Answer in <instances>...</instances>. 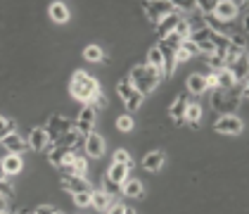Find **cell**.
<instances>
[{
	"label": "cell",
	"instance_id": "6da1fadb",
	"mask_svg": "<svg viewBox=\"0 0 249 214\" xmlns=\"http://www.w3.org/2000/svg\"><path fill=\"white\" fill-rule=\"evenodd\" d=\"M69 93L71 97H76L81 102H86V105H90L95 96L100 93V83H97L95 77H90L88 72H76L71 81H69Z\"/></svg>",
	"mask_w": 249,
	"mask_h": 214
},
{
	"label": "cell",
	"instance_id": "7a4b0ae2",
	"mask_svg": "<svg viewBox=\"0 0 249 214\" xmlns=\"http://www.w3.org/2000/svg\"><path fill=\"white\" fill-rule=\"evenodd\" d=\"M128 81L133 83V88L140 93V96H147V93H152L154 88L159 86V81H161V74H157L152 67H147V64H138L131 69V77Z\"/></svg>",
	"mask_w": 249,
	"mask_h": 214
},
{
	"label": "cell",
	"instance_id": "3957f363",
	"mask_svg": "<svg viewBox=\"0 0 249 214\" xmlns=\"http://www.w3.org/2000/svg\"><path fill=\"white\" fill-rule=\"evenodd\" d=\"M142 7H145V15H147V19L152 24H159L164 17H169V15L176 12L171 0H154V2L147 0V2H142Z\"/></svg>",
	"mask_w": 249,
	"mask_h": 214
},
{
	"label": "cell",
	"instance_id": "277c9868",
	"mask_svg": "<svg viewBox=\"0 0 249 214\" xmlns=\"http://www.w3.org/2000/svg\"><path fill=\"white\" fill-rule=\"evenodd\" d=\"M116 93H119V97L124 100V105H126L128 112H133V110H138V107L142 105V96L135 91L133 83H131L128 78H121V81L116 83Z\"/></svg>",
	"mask_w": 249,
	"mask_h": 214
},
{
	"label": "cell",
	"instance_id": "5b68a950",
	"mask_svg": "<svg viewBox=\"0 0 249 214\" xmlns=\"http://www.w3.org/2000/svg\"><path fill=\"white\" fill-rule=\"evenodd\" d=\"M95 121H97V107L95 105H86L81 112H78V119H76V126L78 134L86 138L88 134H93L95 131Z\"/></svg>",
	"mask_w": 249,
	"mask_h": 214
},
{
	"label": "cell",
	"instance_id": "8992f818",
	"mask_svg": "<svg viewBox=\"0 0 249 214\" xmlns=\"http://www.w3.org/2000/svg\"><path fill=\"white\" fill-rule=\"evenodd\" d=\"M213 129L223 136H237V134H242V119L237 115H221L216 119Z\"/></svg>",
	"mask_w": 249,
	"mask_h": 214
},
{
	"label": "cell",
	"instance_id": "52a82bcc",
	"mask_svg": "<svg viewBox=\"0 0 249 214\" xmlns=\"http://www.w3.org/2000/svg\"><path fill=\"white\" fill-rule=\"evenodd\" d=\"M74 129V124L69 121V119H64V117H50V124H48V138H50V145H57L59 143V138L64 136L67 131H71Z\"/></svg>",
	"mask_w": 249,
	"mask_h": 214
},
{
	"label": "cell",
	"instance_id": "ba28073f",
	"mask_svg": "<svg viewBox=\"0 0 249 214\" xmlns=\"http://www.w3.org/2000/svg\"><path fill=\"white\" fill-rule=\"evenodd\" d=\"M59 186H62V191H67V193L76 195V193H93V186L83 178V176H62V181H59Z\"/></svg>",
	"mask_w": 249,
	"mask_h": 214
},
{
	"label": "cell",
	"instance_id": "9c48e42d",
	"mask_svg": "<svg viewBox=\"0 0 249 214\" xmlns=\"http://www.w3.org/2000/svg\"><path fill=\"white\" fill-rule=\"evenodd\" d=\"M237 97H232V91H216L213 93V107L221 110L223 115H235V107H237Z\"/></svg>",
	"mask_w": 249,
	"mask_h": 214
},
{
	"label": "cell",
	"instance_id": "30bf717a",
	"mask_svg": "<svg viewBox=\"0 0 249 214\" xmlns=\"http://www.w3.org/2000/svg\"><path fill=\"white\" fill-rule=\"evenodd\" d=\"M237 12H240L237 2H232V0H218V2H216V10H213V19L216 21H232L237 17Z\"/></svg>",
	"mask_w": 249,
	"mask_h": 214
},
{
	"label": "cell",
	"instance_id": "8fae6325",
	"mask_svg": "<svg viewBox=\"0 0 249 214\" xmlns=\"http://www.w3.org/2000/svg\"><path fill=\"white\" fill-rule=\"evenodd\" d=\"M83 148H86V155L88 157H97V159H100V157L105 155V138L100 136L97 131H93V134L86 136Z\"/></svg>",
	"mask_w": 249,
	"mask_h": 214
},
{
	"label": "cell",
	"instance_id": "7c38bea8",
	"mask_svg": "<svg viewBox=\"0 0 249 214\" xmlns=\"http://www.w3.org/2000/svg\"><path fill=\"white\" fill-rule=\"evenodd\" d=\"M2 148L10 153V155H24V150L29 148V143H26V138H21L17 131H12L10 136H5L2 140Z\"/></svg>",
	"mask_w": 249,
	"mask_h": 214
},
{
	"label": "cell",
	"instance_id": "4fadbf2b",
	"mask_svg": "<svg viewBox=\"0 0 249 214\" xmlns=\"http://www.w3.org/2000/svg\"><path fill=\"white\" fill-rule=\"evenodd\" d=\"M26 143H29V148H31V150H36V153L45 150V148L50 145L48 131H45V129H34V131L29 134V138H26Z\"/></svg>",
	"mask_w": 249,
	"mask_h": 214
},
{
	"label": "cell",
	"instance_id": "5bb4252c",
	"mask_svg": "<svg viewBox=\"0 0 249 214\" xmlns=\"http://www.w3.org/2000/svg\"><path fill=\"white\" fill-rule=\"evenodd\" d=\"M183 19L178 12H173V15H169V17H164V19L157 24V34H159V39H164V36H169V34H173L176 31V26H178V21Z\"/></svg>",
	"mask_w": 249,
	"mask_h": 214
},
{
	"label": "cell",
	"instance_id": "9a60e30c",
	"mask_svg": "<svg viewBox=\"0 0 249 214\" xmlns=\"http://www.w3.org/2000/svg\"><path fill=\"white\" fill-rule=\"evenodd\" d=\"M142 167H145L147 172H159V169L164 167V153H161V150L147 153V155L142 157Z\"/></svg>",
	"mask_w": 249,
	"mask_h": 214
},
{
	"label": "cell",
	"instance_id": "2e32d148",
	"mask_svg": "<svg viewBox=\"0 0 249 214\" xmlns=\"http://www.w3.org/2000/svg\"><path fill=\"white\" fill-rule=\"evenodd\" d=\"M128 169H131V167H126V164H112L109 172H107V178L114 181L116 186H124V183L128 181Z\"/></svg>",
	"mask_w": 249,
	"mask_h": 214
},
{
	"label": "cell",
	"instance_id": "e0dca14e",
	"mask_svg": "<svg viewBox=\"0 0 249 214\" xmlns=\"http://www.w3.org/2000/svg\"><path fill=\"white\" fill-rule=\"evenodd\" d=\"M112 202H114V197L107 195L105 191H93V193H90V207H95L100 212H105Z\"/></svg>",
	"mask_w": 249,
	"mask_h": 214
},
{
	"label": "cell",
	"instance_id": "ac0fdd59",
	"mask_svg": "<svg viewBox=\"0 0 249 214\" xmlns=\"http://www.w3.org/2000/svg\"><path fill=\"white\" fill-rule=\"evenodd\" d=\"M21 155H10L7 153V157H2V169H5V174L7 176H17L21 172Z\"/></svg>",
	"mask_w": 249,
	"mask_h": 214
},
{
	"label": "cell",
	"instance_id": "d6986e66",
	"mask_svg": "<svg viewBox=\"0 0 249 214\" xmlns=\"http://www.w3.org/2000/svg\"><path fill=\"white\" fill-rule=\"evenodd\" d=\"M216 91H232L235 88V77H232V72L230 69H221V72H216Z\"/></svg>",
	"mask_w": 249,
	"mask_h": 214
},
{
	"label": "cell",
	"instance_id": "ffe728a7",
	"mask_svg": "<svg viewBox=\"0 0 249 214\" xmlns=\"http://www.w3.org/2000/svg\"><path fill=\"white\" fill-rule=\"evenodd\" d=\"M185 107H188V97L185 96H178L176 97V102L171 105V110H169V115L176 119V124H183L185 121Z\"/></svg>",
	"mask_w": 249,
	"mask_h": 214
},
{
	"label": "cell",
	"instance_id": "44dd1931",
	"mask_svg": "<svg viewBox=\"0 0 249 214\" xmlns=\"http://www.w3.org/2000/svg\"><path fill=\"white\" fill-rule=\"evenodd\" d=\"M74 150H69V148H64V145H53V150H50V155H48V159H50V164H55V167H62L64 164V159L71 155Z\"/></svg>",
	"mask_w": 249,
	"mask_h": 214
},
{
	"label": "cell",
	"instance_id": "7402d4cb",
	"mask_svg": "<svg viewBox=\"0 0 249 214\" xmlns=\"http://www.w3.org/2000/svg\"><path fill=\"white\" fill-rule=\"evenodd\" d=\"M50 19L55 24H67L69 21V10H67L64 2H53L50 5Z\"/></svg>",
	"mask_w": 249,
	"mask_h": 214
},
{
	"label": "cell",
	"instance_id": "603a6c76",
	"mask_svg": "<svg viewBox=\"0 0 249 214\" xmlns=\"http://www.w3.org/2000/svg\"><path fill=\"white\" fill-rule=\"evenodd\" d=\"M185 121L190 124L192 129H197V124H199V119H202V105L199 102H188V107H185Z\"/></svg>",
	"mask_w": 249,
	"mask_h": 214
},
{
	"label": "cell",
	"instance_id": "cb8c5ba5",
	"mask_svg": "<svg viewBox=\"0 0 249 214\" xmlns=\"http://www.w3.org/2000/svg\"><path fill=\"white\" fill-rule=\"evenodd\" d=\"M147 67H152L157 74L164 77V55H161L159 48H152V50L147 53Z\"/></svg>",
	"mask_w": 249,
	"mask_h": 214
},
{
	"label": "cell",
	"instance_id": "d4e9b609",
	"mask_svg": "<svg viewBox=\"0 0 249 214\" xmlns=\"http://www.w3.org/2000/svg\"><path fill=\"white\" fill-rule=\"evenodd\" d=\"M121 193L126 195V197H142L145 188H142V183H140L138 178H128V181L121 186Z\"/></svg>",
	"mask_w": 249,
	"mask_h": 214
},
{
	"label": "cell",
	"instance_id": "484cf974",
	"mask_svg": "<svg viewBox=\"0 0 249 214\" xmlns=\"http://www.w3.org/2000/svg\"><path fill=\"white\" fill-rule=\"evenodd\" d=\"M188 91H190L192 96H202L204 91H207V81L202 74H190L188 77Z\"/></svg>",
	"mask_w": 249,
	"mask_h": 214
},
{
	"label": "cell",
	"instance_id": "4316f807",
	"mask_svg": "<svg viewBox=\"0 0 249 214\" xmlns=\"http://www.w3.org/2000/svg\"><path fill=\"white\" fill-rule=\"evenodd\" d=\"M83 58L88 59V62H105V50H102V48H100V45H95V43H93V45H88V48H86V50H83Z\"/></svg>",
	"mask_w": 249,
	"mask_h": 214
},
{
	"label": "cell",
	"instance_id": "83f0119b",
	"mask_svg": "<svg viewBox=\"0 0 249 214\" xmlns=\"http://www.w3.org/2000/svg\"><path fill=\"white\" fill-rule=\"evenodd\" d=\"M78 138H83V136L78 134V129H76V126H74L71 131H67L64 136L59 138V145H64V148H69V150H74V148H76V145H78Z\"/></svg>",
	"mask_w": 249,
	"mask_h": 214
},
{
	"label": "cell",
	"instance_id": "f1b7e54d",
	"mask_svg": "<svg viewBox=\"0 0 249 214\" xmlns=\"http://www.w3.org/2000/svg\"><path fill=\"white\" fill-rule=\"evenodd\" d=\"M216 2H218V0H197V2H195V10H199L204 17H211L213 10H216Z\"/></svg>",
	"mask_w": 249,
	"mask_h": 214
},
{
	"label": "cell",
	"instance_id": "f546056e",
	"mask_svg": "<svg viewBox=\"0 0 249 214\" xmlns=\"http://www.w3.org/2000/svg\"><path fill=\"white\" fill-rule=\"evenodd\" d=\"M209 69L216 74V72H221V69H226V59H223V55L221 53H213V55H209Z\"/></svg>",
	"mask_w": 249,
	"mask_h": 214
},
{
	"label": "cell",
	"instance_id": "4dcf8cb0",
	"mask_svg": "<svg viewBox=\"0 0 249 214\" xmlns=\"http://www.w3.org/2000/svg\"><path fill=\"white\" fill-rule=\"evenodd\" d=\"M133 117L131 115H121V117H116V129L119 131H124V134H128V131H133Z\"/></svg>",
	"mask_w": 249,
	"mask_h": 214
},
{
	"label": "cell",
	"instance_id": "1f68e13d",
	"mask_svg": "<svg viewBox=\"0 0 249 214\" xmlns=\"http://www.w3.org/2000/svg\"><path fill=\"white\" fill-rule=\"evenodd\" d=\"M173 34H178L180 39L185 40V39H190V34H192V24L188 19H180L178 21V26H176V31Z\"/></svg>",
	"mask_w": 249,
	"mask_h": 214
},
{
	"label": "cell",
	"instance_id": "d6a6232c",
	"mask_svg": "<svg viewBox=\"0 0 249 214\" xmlns=\"http://www.w3.org/2000/svg\"><path fill=\"white\" fill-rule=\"evenodd\" d=\"M71 167H74V174H76V176H83L86 172H88V162H86V157H81V155L74 157Z\"/></svg>",
	"mask_w": 249,
	"mask_h": 214
},
{
	"label": "cell",
	"instance_id": "836d02e7",
	"mask_svg": "<svg viewBox=\"0 0 249 214\" xmlns=\"http://www.w3.org/2000/svg\"><path fill=\"white\" fill-rule=\"evenodd\" d=\"M114 164H126V167H131L133 159H131V155H128V150H116L114 153Z\"/></svg>",
	"mask_w": 249,
	"mask_h": 214
},
{
	"label": "cell",
	"instance_id": "e575fe53",
	"mask_svg": "<svg viewBox=\"0 0 249 214\" xmlns=\"http://www.w3.org/2000/svg\"><path fill=\"white\" fill-rule=\"evenodd\" d=\"M12 131H15V124H12L10 119L0 117V140H2V138H5V136H10Z\"/></svg>",
	"mask_w": 249,
	"mask_h": 214
},
{
	"label": "cell",
	"instance_id": "d590c367",
	"mask_svg": "<svg viewBox=\"0 0 249 214\" xmlns=\"http://www.w3.org/2000/svg\"><path fill=\"white\" fill-rule=\"evenodd\" d=\"M228 39H230V45H232V48H237V50H242V53H245L247 40H245V36H242V34H232V36H228Z\"/></svg>",
	"mask_w": 249,
	"mask_h": 214
},
{
	"label": "cell",
	"instance_id": "8d00e7d4",
	"mask_svg": "<svg viewBox=\"0 0 249 214\" xmlns=\"http://www.w3.org/2000/svg\"><path fill=\"white\" fill-rule=\"evenodd\" d=\"M173 7H176L178 15H180V12H192V10H195V2H192V0H180V2H173Z\"/></svg>",
	"mask_w": 249,
	"mask_h": 214
},
{
	"label": "cell",
	"instance_id": "74e56055",
	"mask_svg": "<svg viewBox=\"0 0 249 214\" xmlns=\"http://www.w3.org/2000/svg\"><path fill=\"white\" fill-rule=\"evenodd\" d=\"M74 202H76V207H90V193H76Z\"/></svg>",
	"mask_w": 249,
	"mask_h": 214
},
{
	"label": "cell",
	"instance_id": "f35d334b",
	"mask_svg": "<svg viewBox=\"0 0 249 214\" xmlns=\"http://www.w3.org/2000/svg\"><path fill=\"white\" fill-rule=\"evenodd\" d=\"M102 191H105L107 195H112V197H114V195L119 193V191H121V186H116L114 181H109V178L105 176V188H102Z\"/></svg>",
	"mask_w": 249,
	"mask_h": 214
},
{
	"label": "cell",
	"instance_id": "ab89813d",
	"mask_svg": "<svg viewBox=\"0 0 249 214\" xmlns=\"http://www.w3.org/2000/svg\"><path fill=\"white\" fill-rule=\"evenodd\" d=\"M180 48H183V50H185V53H188L190 58H195V55H199L197 45H195V43H192L190 39H185V40H183V43H180Z\"/></svg>",
	"mask_w": 249,
	"mask_h": 214
},
{
	"label": "cell",
	"instance_id": "60d3db41",
	"mask_svg": "<svg viewBox=\"0 0 249 214\" xmlns=\"http://www.w3.org/2000/svg\"><path fill=\"white\" fill-rule=\"evenodd\" d=\"M0 195L7 200V197H12V195H15V188H12L7 181H0Z\"/></svg>",
	"mask_w": 249,
	"mask_h": 214
},
{
	"label": "cell",
	"instance_id": "b9f144b4",
	"mask_svg": "<svg viewBox=\"0 0 249 214\" xmlns=\"http://www.w3.org/2000/svg\"><path fill=\"white\" fill-rule=\"evenodd\" d=\"M126 212V205H121V202H112L107 210H105V214H124Z\"/></svg>",
	"mask_w": 249,
	"mask_h": 214
},
{
	"label": "cell",
	"instance_id": "7bdbcfd3",
	"mask_svg": "<svg viewBox=\"0 0 249 214\" xmlns=\"http://www.w3.org/2000/svg\"><path fill=\"white\" fill-rule=\"evenodd\" d=\"M57 210L53 207V205H40L38 210H34V214H55Z\"/></svg>",
	"mask_w": 249,
	"mask_h": 214
},
{
	"label": "cell",
	"instance_id": "ee69618b",
	"mask_svg": "<svg viewBox=\"0 0 249 214\" xmlns=\"http://www.w3.org/2000/svg\"><path fill=\"white\" fill-rule=\"evenodd\" d=\"M188 59H190V55H188V53H185L183 48H178V53H176V58H173V62L178 64V62H188Z\"/></svg>",
	"mask_w": 249,
	"mask_h": 214
},
{
	"label": "cell",
	"instance_id": "f6af8a7d",
	"mask_svg": "<svg viewBox=\"0 0 249 214\" xmlns=\"http://www.w3.org/2000/svg\"><path fill=\"white\" fill-rule=\"evenodd\" d=\"M95 102H97V107H107V97L102 96V91L95 96Z\"/></svg>",
	"mask_w": 249,
	"mask_h": 214
},
{
	"label": "cell",
	"instance_id": "bcb514c9",
	"mask_svg": "<svg viewBox=\"0 0 249 214\" xmlns=\"http://www.w3.org/2000/svg\"><path fill=\"white\" fill-rule=\"evenodd\" d=\"M2 212H7V202H5V197L0 195V214Z\"/></svg>",
	"mask_w": 249,
	"mask_h": 214
},
{
	"label": "cell",
	"instance_id": "7dc6e473",
	"mask_svg": "<svg viewBox=\"0 0 249 214\" xmlns=\"http://www.w3.org/2000/svg\"><path fill=\"white\" fill-rule=\"evenodd\" d=\"M0 181H7V174H5V169H2V159H0Z\"/></svg>",
	"mask_w": 249,
	"mask_h": 214
},
{
	"label": "cell",
	"instance_id": "c3c4849f",
	"mask_svg": "<svg viewBox=\"0 0 249 214\" xmlns=\"http://www.w3.org/2000/svg\"><path fill=\"white\" fill-rule=\"evenodd\" d=\"M17 214H34V210H21V212H17Z\"/></svg>",
	"mask_w": 249,
	"mask_h": 214
},
{
	"label": "cell",
	"instance_id": "681fc988",
	"mask_svg": "<svg viewBox=\"0 0 249 214\" xmlns=\"http://www.w3.org/2000/svg\"><path fill=\"white\" fill-rule=\"evenodd\" d=\"M124 214H135V210H131V207H126V212Z\"/></svg>",
	"mask_w": 249,
	"mask_h": 214
},
{
	"label": "cell",
	"instance_id": "f907efd6",
	"mask_svg": "<svg viewBox=\"0 0 249 214\" xmlns=\"http://www.w3.org/2000/svg\"><path fill=\"white\" fill-rule=\"evenodd\" d=\"M2 214H10V212H2Z\"/></svg>",
	"mask_w": 249,
	"mask_h": 214
},
{
	"label": "cell",
	"instance_id": "816d5d0a",
	"mask_svg": "<svg viewBox=\"0 0 249 214\" xmlns=\"http://www.w3.org/2000/svg\"><path fill=\"white\" fill-rule=\"evenodd\" d=\"M55 214H62V212H55Z\"/></svg>",
	"mask_w": 249,
	"mask_h": 214
}]
</instances>
